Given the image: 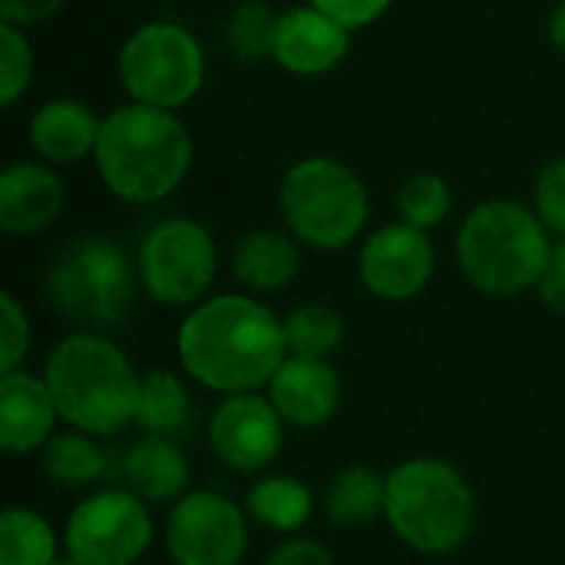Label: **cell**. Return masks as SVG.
<instances>
[{
  "label": "cell",
  "mask_w": 565,
  "mask_h": 565,
  "mask_svg": "<svg viewBox=\"0 0 565 565\" xmlns=\"http://www.w3.org/2000/svg\"><path fill=\"white\" fill-rule=\"evenodd\" d=\"M175 354L199 387L222 397L252 394L268 387L288 358L285 324L258 295H212L182 318Z\"/></svg>",
  "instance_id": "obj_1"
},
{
  "label": "cell",
  "mask_w": 565,
  "mask_h": 565,
  "mask_svg": "<svg viewBox=\"0 0 565 565\" xmlns=\"http://www.w3.org/2000/svg\"><path fill=\"white\" fill-rule=\"evenodd\" d=\"M195 159L192 136L172 109L129 103L103 119L93 152L103 185L129 202L152 205L179 192Z\"/></svg>",
  "instance_id": "obj_2"
},
{
  "label": "cell",
  "mask_w": 565,
  "mask_h": 565,
  "mask_svg": "<svg viewBox=\"0 0 565 565\" xmlns=\"http://www.w3.org/2000/svg\"><path fill=\"white\" fill-rule=\"evenodd\" d=\"M60 420L93 437H116L136 424L142 374L103 331H73L43 364Z\"/></svg>",
  "instance_id": "obj_3"
},
{
  "label": "cell",
  "mask_w": 565,
  "mask_h": 565,
  "mask_svg": "<svg viewBox=\"0 0 565 565\" xmlns=\"http://www.w3.org/2000/svg\"><path fill=\"white\" fill-rule=\"evenodd\" d=\"M553 232L536 209L513 199H490L467 212L457 232V265L470 288L487 298H516L540 285Z\"/></svg>",
  "instance_id": "obj_4"
},
{
  "label": "cell",
  "mask_w": 565,
  "mask_h": 565,
  "mask_svg": "<svg viewBox=\"0 0 565 565\" xmlns=\"http://www.w3.org/2000/svg\"><path fill=\"white\" fill-rule=\"evenodd\" d=\"M384 523L420 556L457 553L477 523L470 480L444 457H411L387 473Z\"/></svg>",
  "instance_id": "obj_5"
},
{
  "label": "cell",
  "mask_w": 565,
  "mask_h": 565,
  "mask_svg": "<svg viewBox=\"0 0 565 565\" xmlns=\"http://www.w3.org/2000/svg\"><path fill=\"white\" fill-rule=\"evenodd\" d=\"M278 209L298 242L318 252H341L361 238L371 218V195L341 159L308 156L281 175Z\"/></svg>",
  "instance_id": "obj_6"
},
{
  "label": "cell",
  "mask_w": 565,
  "mask_h": 565,
  "mask_svg": "<svg viewBox=\"0 0 565 565\" xmlns=\"http://www.w3.org/2000/svg\"><path fill=\"white\" fill-rule=\"evenodd\" d=\"M139 288V268L122 245L103 235L70 242L46 271L50 305L79 331H109L122 324Z\"/></svg>",
  "instance_id": "obj_7"
},
{
  "label": "cell",
  "mask_w": 565,
  "mask_h": 565,
  "mask_svg": "<svg viewBox=\"0 0 565 565\" xmlns=\"http://www.w3.org/2000/svg\"><path fill=\"white\" fill-rule=\"evenodd\" d=\"M119 79L132 103L179 113L205 83V50L179 23H146L119 50Z\"/></svg>",
  "instance_id": "obj_8"
},
{
  "label": "cell",
  "mask_w": 565,
  "mask_h": 565,
  "mask_svg": "<svg viewBox=\"0 0 565 565\" xmlns=\"http://www.w3.org/2000/svg\"><path fill=\"white\" fill-rule=\"evenodd\" d=\"M142 291L166 308H195L209 298L218 275L212 232L195 218H166L152 225L136 255Z\"/></svg>",
  "instance_id": "obj_9"
},
{
  "label": "cell",
  "mask_w": 565,
  "mask_h": 565,
  "mask_svg": "<svg viewBox=\"0 0 565 565\" xmlns=\"http://www.w3.org/2000/svg\"><path fill=\"white\" fill-rule=\"evenodd\" d=\"M149 503L132 490H93L66 516L63 553L79 565H136L152 546Z\"/></svg>",
  "instance_id": "obj_10"
},
{
  "label": "cell",
  "mask_w": 565,
  "mask_h": 565,
  "mask_svg": "<svg viewBox=\"0 0 565 565\" xmlns=\"http://www.w3.org/2000/svg\"><path fill=\"white\" fill-rule=\"evenodd\" d=\"M172 565H238L248 553V513L222 490H189L162 526Z\"/></svg>",
  "instance_id": "obj_11"
},
{
  "label": "cell",
  "mask_w": 565,
  "mask_h": 565,
  "mask_svg": "<svg viewBox=\"0 0 565 565\" xmlns=\"http://www.w3.org/2000/svg\"><path fill=\"white\" fill-rule=\"evenodd\" d=\"M285 430L288 424L281 420L268 394H232L212 411L209 447L225 470L238 477H255L281 457Z\"/></svg>",
  "instance_id": "obj_12"
},
{
  "label": "cell",
  "mask_w": 565,
  "mask_h": 565,
  "mask_svg": "<svg viewBox=\"0 0 565 565\" xmlns=\"http://www.w3.org/2000/svg\"><path fill=\"white\" fill-rule=\"evenodd\" d=\"M437 271V252L424 228L407 222L371 232L358 252V278L364 291L387 305L414 301Z\"/></svg>",
  "instance_id": "obj_13"
},
{
  "label": "cell",
  "mask_w": 565,
  "mask_h": 565,
  "mask_svg": "<svg viewBox=\"0 0 565 565\" xmlns=\"http://www.w3.org/2000/svg\"><path fill=\"white\" fill-rule=\"evenodd\" d=\"M265 391L281 420L295 430H318L331 424L344 394L334 364L308 358H285Z\"/></svg>",
  "instance_id": "obj_14"
},
{
  "label": "cell",
  "mask_w": 565,
  "mask_h": 565,
  "mask_svg": "<svg viewBox=\"0 0 565 565\" xmlns=\"http://www.w3.org/2000/svg\"><path fill=\"white\" fill-rule=\"evenodd\" d=\"M351 53V30L318 7H291L278 20L275 60L295 76H324Z\"/></svg>",
  "instance_id": "obj_15"
},
{
  "label": "cell",
  "mask_w": 565,
  "mask_h": 565,
  "mask_svg": "<svg viewBox=\"0 0 565 565\" xmlns=\"http://www.w3.org/2000/svg\"><path fill=\"white\" fill-rule=\"evenodd\" d=\"M60 411L43 374H0V447L10 457H30L56 434Z\"/></svg>",
  "instance_id": "obj_16"
},
{
  "label": "cell",
  "mask_w": 565,
  "mask_h": 565,
  "mask_svg": "<svg viewBox=\"0 0 565 565\" xmlns=\"http://www.w3.org/2000/svg\"><path fill=\"white\" fill-rule=\"evenodd\" d=\"M63 179L50 162H13L0 172V228L7 235H36L63 212Z\"/></svg>",
  "instance_id": "obj_17"
},
{
  "label": "cell",
  "mask_w": 565,
  "mask_h": 565,
  "mask_svg": "<svg viewBox=\"0 0 565 565\" xmlns=\"http://www.w3.org/2000/svg\"><path fill=\"white\" fill-rule=\"evenodd\" d=\"M103 119L86 106L83 99L56 96L46 99L30 116V146L40 156V162L50 166H73L79 159H93L99 142Z\"/></svg>",
  "instance_id": "obj_18"
},
{
  "label": "cell",
  "mask_w": 565,
  "mask_h": 565,
  "mask_svg": "<svg viewBox=\"0 0 565 565\" xmlns=\"http://www.w3.org/2000/svg\"><path fill=\"white\" fill-rule=\"evenodd\" d=\"M122 487L132 490L139 500L152 503H175L189 493L192 483V467L179 440L172 437H152L142 434L119 463Z\"/></svg>",
  "instance_id": "obj_19"
},
{
  "label": "cell",
  "mask_w": 565,
  "mask_h": 565,
  "mask_svg": "<svg viewBox=\"0 0 565 565\" xmlns=\"http://www.w3.org/2000/svg\"><path fill=\"white\" fill-rule=\"evenodd\" d=\"M301 271V252L288 232L255 228L238 238L232 252V278L248 295L285 291Z\"/></svg>",
  "instance_id": "obj_20"
},
{
  "label": "cell",
  "mask_w": 565,
  "mask_h": 565,
  "mask_svg": "<svg viewBox=\"0 0 565 565\" xmlns=\"http://www.w3.org/2000/svg\"><path fill=\"white\" fill-rule=\"evenodd\" d=\"M387 507V473L367 463H351L331 477L321 497V510L334 530H364L384 520Z\"/></svg>",
  "instance_id": "obj_21"
},
{
  "label": "cell",
  "mask_w": 565,
  "mask_h": 565,
  "mask_svg": "<svg viewBox=\"0 0 565 565\" xmlns=\"http://www.w3.org/2000/svg\"><path fill=\"white\" fill-rule=\"evenodd\" d=\"M245 513L262 530H271L278 536H295L315 516V490L298 477L271 473L248 487Z\"/></svg>",
  "instance_id": "obj_22"
},
{
  "label": "cell",
  "mask_w": 565,
  "mask_h": 565,
  "mask_svg": "<svg viewBox=\"0 0 565 565\" xmlns=\"http://www.w3.org/2000/svg\"><path fill=\"white\" fill-rule=\"evenodd\" d=\"M136 427L152 437L179 440L192 427V394L175 371H146L139 384Z\"/></svg>",
  "instance_id": "obj_23"
},
{
  "label": "cell",
  "mask_w": 565,
  "mask_h": 565,
  "mask_svg": "<svg viewBox=\"0 0 565 565\" xmlns=\"http://www.w3.org/2000/svg\"><path fill=\"white\" fill-rule=\"evenodd\" d=\"M40 470L46 480H53L66 490H86L106 477L109 460L93 434L66 427V430H56L46 440V447L40 450Z\"/></svg>",
  "instance_id": "obj_24"
},
{
  "label": "cell",
  "mask_w": 565,
  "mask_h": 565,
  "mask_svg": "<svg viewBox=\"0 0 565 565\" xmlns=\"http://www.w3.org/2000/svg\"><path fill=\"white\" fill-rule=\"evenodd\" d=\"M60 543L53 523L26 507H7L0 516V565H56Z\"/></svg>",
  "instance_id": "obj_25"
},
{
  "label": "cell",
  "mask_w": 565,
  "mask_h": 565,
  "mask_svg": "<svg viewBox=\"0 0 565 565\" xmlns=\"http://www.w3.org/2000/svg\"><path fill=\"white\" fill-rule=\"evenodd\" d=\"M281 324H285L288 358H308V361H331L348 334L344 315L324 301L298 305L295 311H288V318H281Z\"/></svg>",
  "instance_id": "obj_26"
},
{
  "label": "cell",
  "mask_w": 565,
  "mask_h": 565,
  "mask_svg": "<svg viewBox=\"0 0 565 565\" xmlns=\"http://www.w3.org/2000/svg\"><path fill=\"white\" fill-rule=\"evenodd\" d=\"M278 20L268 3L262 0H242L228 20H225V43L235 60L242 63H262L275 56V40H278Z\"/></svg>",
  "instance_id": "obj_27"
},
{
  "label": "cell",
  "mask_w": 565,
  "mask_h": 565,
  "mask_svg": "<svg viewBox=\"0 0 565 565\" xmlns=\"http://www.w3.org/2000/svg\"><path fill=\"white\" fill-rule=\"evenodd\" d=\"M454 209V192L450 182L437 172H417L411 179H404V185L397 189V212L401 222L414 225V228H437L447 222Z\"/></svg>",
  "instance_id": "obj_28"
},
{
  "label": "cell",
  "mask_w": 565,
  "mask_h": 565,
  "mask_svg": "<svg viewBox=\"0 0 565 565\" xmlns=\"http://www.w3.org/2000/svg\"><path fill=\"white\" fill-rule=\"evenodd\" d=\"M33 79V46L17 23L0 26V106H13Z\"/></svg>",
  "instance_id": "obj_29"
},
{
  "label": "cell",
  "mask_w": 565,
  "mask_h": 565,
  "mask_svg": "<svg viewBox=\"0 0 565 565\" xmlns=\"http://www.w3.org/2000/svg\"><path fill=\"white\" fill-rule=\"evenodd\" d=\"M30 351V318L20 301L3 291L0 295V374L20 371Z\"/></svg>",
  "instance_id": "obj_30"
},
{
  "label": "cell",
  "mask_w": 565,
  "mask_h": 565,
  "mask_svg": "<svg viewBox=\"0 0 565 565\" xmlns=\"http://www.w3.org/2000/svg\"><path fill=\"white\" fill-rule=\"evenodd\" d=\"M536 215L553 235L565 238V156L550 159L536 175Z\"/></svg>",
  "instance_id": "obj_31"
},
{
  "label": "cell",
  "mask_w": 565,
  "mask_h": 565,
  "mask_svg": "<svg viewBox=\"0 0 565 565\" xmlns=\"http://www.w3.org/2000/svg\"><path fill=\"white\" fill-rule=\"evenodd\" d=\"M394 0H311V7L324 10L328 17H334L338 23H344L351 33L364 30L371 23H377Z\"/></svg>",
  "instance_id": "obj_32"
},
{
  "label": "cell",
  "mask_w": 565,
  "mask_h": 565,
  "mask_svg": "<svg viewBox=\"0 0 565 565\" xmlns=\"http://www.w3.org/2000/svg\"><path fill=\"white\" fill-rule=\"evenodd\" d=\"M262 565H334V556L328 553L324 543L311 536H288L268 550Z\"/></svg>",
  "instance_id": "obj_33"
},
{
  "label": "cell",
  "mask_w": 565,
  "mask_h": 565,
  "mask_svg": "<svg viewBox=\"0 0 565 565\" xmlns=\"http://www.w3.org/2000/svg\"><path fill=\"white\" fill-rule=\"evenodd\" d=\"M536 291H540L546 308L565 311V238L553 242V255H550V265H546Z\"/></svg>",
  "instance_id": "obj_34"
},
{
  "label": "cell",
  "mask_w": 565,
  "mask_h": 565,
  "mask_svg": "<svg viewBox=\"0 0 565 565\" xmlns=\"http://www.w3.org/2000/svg\"><path fill=\"white\" fill-rule=\"evenodd\" d=\"M66 0H0V20L17 26H33L53 17Z\"/></svg>",
  "instance_id": "obj_35"
},
{
  "label": "cell",
  "mask_w": 565,
  "mask_h": 565,
  "mask_svg": "<svg viewBox=\"0 0 565 565\" xmlns=\"http://www.w3.org/2000/svg\"><path fill=\"white\" fill-rule=\"evenodd\" d=\"M550 40L556 43V50L565 53V0L556 3L553 17H550Z\"/></svg>",
  "instance_id": "obj_36"
},
{
  "label": "cell",
  "mask_w": 565,
  "mask_h": 565,
  "mask_svg": "<svg viewBox=\"0 0 565 565\" xmlns=\"http://www.w3.org/2000/svg\"><path fill=\"white\" fill-rule=\"evenodd\" d=\"M56 565H79V563H73V559H60Z\"/></svg>",
  "instance_id": "obj_37"
},
{
  "label": "cell",
  "mask_w": 565,
  "mask_h": 565,
  "mask_svg": "<svg viewBox=\"0 0 565 565\" xmlns=\"http://www.w3.org/2000/svg\"><path fill=\"white\" fill-rule=\"evenodd\" d=\"M262 3H268V0H262Z\"/></svg>",
  "instance_id": "obj_38"
}]
</instances>
